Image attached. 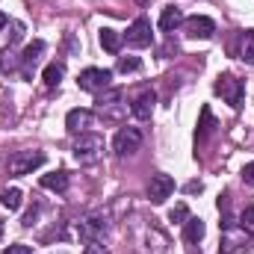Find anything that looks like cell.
Listing matches in <instances>:
<instances>
[{
    "label": "cell",
    "mask_w": 254,
    "mask_h": 254,
    "mask_svg": "<svg viewBox=\"0 0 254 254\" xmlns=\"http://www.w3.org/2000/svg\"><path fill=\"white\" fill-rule=\"evenodd\" d=\"M104 157V139L98 133H80V139L74 142V160L80 166H92Z\"/></svg>",
    "instance_id": "obj_1"
},
{
    "label": "cell",
    "mask_w": 254,
    "mask_h": 254,
    "mask_svg": "<svg viewBox=\"0 0 254 254\" xmlns=\"http://www.w3.org/2000/svg\"><path fill=\"white\" fill-rule=\"evenodd\" d=\"M39 166H45V154L42 151H15L9 157V175H15V178H24V175H30Z\"/></svg>",
    "instance_id": "obj_2"
},
{
    "label": "cell",
    "mask_w": 254,
    "mask_h": 254,
    "mask_svg": "<svg viewBox=\"0 0 254 254\" xmlns=\"http://www.w3.org/2000/svg\"><path fill=\"white\" fill-rule=\"evenodd\" d=\"M110 80H113V71H110V68H86V71H80L77 86H80L83 92L98 95V92L110 89Z\"/></svg>",
    "instance_id": "obj_3"
},
{
    "label": "cell",
    "mask_w": 254,
    "mask_h": 254,
    "mask_svg": "<svg viewBox=\"0 0 254 254\" xmlns=\"http://www.w3.org/2000/svg\"><path fill=\"white\" fill-rule=\"evenodd\" d=\"M216 95H222L234 110H240V107H243L246 86H243V80H237L234 74H219V80H216Z\"/></svg>",
    "instance_id": "obj_4"
},
{
    "label": "cell",
    "mask_w": 254,
    "mask_h": 254,
    "mask_svg": "<svg viewBox=\"0 0 254 254\" xmlns=\"http://www.w3.org/2000/svg\"><path fill=\"white\" fill-rule=\"evenodd\" d=\"M142 148V133H139V127H122L119 133H116V139H113V151L119 154V157H130V154H136Z\"/></svg>",
    "instance_id": "obj_5"
},
{
    "label": "cell",
    "mask_w": 254,
    "mask_h": 254,
    "mask_svg": "<svg viewBox=\"0 0 254 254\" xmlns=\"http://www.w3.org/2000/svg\"><path fill=\"white\" fill-rule=\"evenodd\" d=\"M125 42L130 48H151L154 45V33H151V21L148 18H136L125 33Z\"/></svg>",
    "instance_id": "obj_6"
},
{
    "label": "cell",
    "mask_w": 254,
    "mask_h": 254,
    "mask_svg": "<svg viewBox=\"0 0 254 254\" xmlns=\"http://www.w3.org/2000/svg\"><path fill=\"white\" fill-rule=\"evenodd\" d=\"M184 33H187L190 39H210V36L216 33V21L207 18V15H190V18L184 21Z\"/></svg>",
    "instance_id": "obj_7"
},
{
    "label": "cell",
    "mask_w": 254,
    "mask_h": 254,
    "mask_svg": "<svg viewBox=\"0 0 254 254\" xmlns=\"http://www.w3.org/2000/svg\"><path fill=\"white\" fill-rule=\"evenodd\" d=\"M172 192H175V178L172 175H154L151 178V184H148V198H151V204H163L166 198H172Z\"/></svg>",
    "instance_id": "obj_8"
},
{
    "label": "cell",
    "mask_w": 254,
    "mask_h": 254,
    "mask_svg": "<svg viewBox=\"0 0 254 254\" xmlns=\"http://www.w3.org/2000/svg\"><path fill=\"white\" fill-rule=\"evenodd\" d=\"M107 231H110V225H107L104 216H89V219L80 222V237H83L86 243H98Z\"/></svg>",
    "instance_id": "obj_9"
},
{
    "label": "cell",
    "mask_w": 254,
    "mask_h": 254,
    "mask_svg": "<svg viewBox=\"0 0 254 254\" xmlns=\"http://www.w3.org/2000/svg\"><path fill=\"white\" fill-rule=\"evenodd\" d=\"M95 125V113L92 110H71L68 116H65V127H68V133H89V127Z\"/></svg>",
    "instance_id": "obj_10"
},
{
    "label": "cell",
    "mask_w": 254,
    "mask_h": 254,
    "mask_svg": "<svg viewBox=\"0 0 254 254\" xmlns=\"http://www.w3.org/2000/svg\"><path fill=\"white\" fill-rule=\"evenodd\" d=\"M42 54H45V42H42V39H36V42H30V45L24 48V54H21V74H24V77L33 74V68L42 60Z\"/></svg>",
    "instance_id": "obj_11"
},
{
    "label": "cell",
    "mask_w": 254,
    "mask_h": 254,
    "mask_svg": "<svg viewBox=\"0 0 254 254\" xmlns=\"http://www.w3.org/2000/svg\"><path fill=\"white\" fill-rule=\"evenodd\" d=\"M154 104H157V92H154V89H145V92L133 101L130 113H133L139 122H148V119H151V113H154Z\"/></svg>",
    "instance_id": "obj_12"
},
{
    "label": "cell",
    "mask_w": 254,
    "mask_h": 254,
    "mask_svg": "<svg viewBox=\"0 0 254 254\" xmlns=\"http://www.w3.org/2000/svg\"><path fill=\"white\" fill-rule=\"evenodd\" d=\"M184 21H187V18H184V12H181L178 6H166L163 15H160V30H163V33H175Z\"/></svg>",
    "instance_id": "obj_13"
},
{
    "label": "cell",
    "mask_w": 254,
    "mask_h": 254,
    "mask_svg": "<svg viewBox=\"0 0 254 254\" xmlns=\"http://www.w3.org/2000/svg\"><path fill=\"white\" fill-rule=\"evenodd\" d=\"M98 42H101V48H104L107 54H119V51H122L125 36H122V33H116L113 27H104V30L98 33Z\"/></svg>",
    "instance_id": "obj_14"
},
{
    "label": "cell",
    "mask_w": 254,
    "mask_h": 254,
    "mask_svg": "<svg viewBox=\"0 0 254 254\" xmlns=\"http://www.w3.org/2000/svg\"><path fill=\"white\" fill-rule=\"evenodd\" d=\"M42 187L51 192H65L68 190V172L60 169V172H51V175H42Z\"/></svg>",
    "instance_id": "obj_15"
},
{
    "label": "cell",
    "mask_w": 254,
    "mask_h": 254,
    "mask_svg": "<svg viewBox=\"0 0 254 254\" xmlns=\"http://www.w3.org/2000/svg\"><path fill=\"white\" fill-rule=\"evenodd\" d=\"M65 77V65L63 63H51L45 65V71H42V80H45V86L48 89H54V86H60Z\"/></svg>",
    "instance_id": "obj_16"
},
{
    "label": "cell",
    "mask_w": 254,
    "mask_h": 254,
    "mask_svg": "<svg viewBox=\"0 0 254 254\" xmlns=\"http://www.w3.org/2000/svg\"><path fill=\"white\" fill-rule=\"evenodd\" d=\"M201 237H204V222L190 216V219L184 222V240H187L190 246H195V243H201Z\"/></svg>",
    "instance_id": "obj_17"
},
{
    "label": "cell",
    "mask_w": 254,
    "mask_h": 254,
    "mask_svg": "<svg viewBox=\"0 0 254 254\" xmlns=\"http://www.w3.org/2000/svg\"><path fill=\"white\" fill-rule=\"evenodd\" d=\"M122 101V89H104V92H98V98H95V104H98V110L104 113L107 107H116Z\"/></svg>",
    "instance_id": "obj_18"
},
{
    "label": "cell",
    "mask_w": 254,
    "mask_h": 254,
    "mask_svg": "<svg viewBox=\"0 0 254 254\" xmlns=\"http://www.w3.org/2000/svg\"><path fill=\"white\" fill-rule=\"evenodd\" d=\"M0 201H3V207L6 210H21V204H24V195H21V190H3L0 192Z\"/></svg>",
    "instance_id": "obj_19"
},
{
    "label": "cell",
    "mask_w": 254,
    "mask_h": 254,
    "mask_svg": "<svg viewBox=\"0 0 254 254\" xmlns=\"http://www.w3.org/2000/svg\"><path fill=\"white\" fill-rule=\"evenodd\" d=\"M243 63L254 65V30H246L243 36Z\"/></svg>",
    "instance_id": "obj_20"
},
{
    "label": "cell",
    "mask_w": 254,
    "mask_h": 254,
    "mask_svg": "<svg viewBox=\"0 0 254 254\" xmlns=\"http://www.w3.org/2000/svg\"><path fill=\"white\" fill-rule=\"evenodd\" d=\"M210 130H213V113H210V107H204V110H201V125L195 130V139H204Z\"/></svg>",
    "instance_id": "obj_21"
},
{
    "label": "cell",
    "mask_w": 254,
    "mask_h": 254,
    "mask_svg": "<svg viewBox=\"0 0 254 254\" xmlns=\"http://www.w3.org/2000/svg\"><path fill=\"white\" fill-rule=\"evenodd\" d=\"M240 228H243L249 237H254V204H252V207H246V210L240 213Z\"/></svg>",
    "instance_id": "obj_22"
},
{
    "label": "cell",
    "mask_w": 254,
    "mask_h": 254,
    "mask_svg": "<svg viewBox=\"0 0 254 254\" xmlns=\"http://www.w3.org/2000/svg\"><path fill=\"white\" fill-rule=\"evenodd\" d=\"M18 63H21V57L15 60V51H12V48H3V51H0V68H3V71H15Z\"/></svg>",
    "instance_id": "obj_23"
},
{
    "label": "cell",
    "mask_w": 254,
    "mask_h": 254,
    "mask_svg": "<svg viewBox=\"0 0 254 254\" xmlns=\"http://www.w3.org/2000/svg\"><path fill=\"white\" fill-rule=\"evenodd\" d=\"M139 68H142V60H139V57H122V60H119V71H122V74L139 71Z\"/></svg>",
    "instance_id": "obj_24"
},
{
    "label": "cell",
    "mask_w": 254,
    "mask_h": 254,
    "mask_svg": "<svg viewBox=\"0 0 254 254\" xmlns=\"http://www.w3.org/2000/svg\"><path fill=\"white\" fill-rule=\"evenodd\" d=\"M169 219H172V222H178V225H184V222L190 219L187 204H175V207H172V213H169Z\"/></svg>",
    "instance_id": "obj_25"
},
{
    "label": "cell",
    "mask_w": 254,
    "mask_h": 254,
    "mask_svg": "<svg viewBox=\"0 0 254 254\" xmlns=\"http://www.w3.org/2000/svg\"><path fill=\"white\" fill-rule=\"evenodd\" d=\"M9 45H15V42H21V36H24V24L21 21H9Z\"/></svg>",
    "instance_id": "obj_26"
},
{
    "label": "cell",
    "mask_w": 254,
    "mask_h": 254,
    "mask_svg": "<svg viewBox=\"0 0 254 254\" xmlns=\"http://www.w3.org/2000/svg\"><path fill=\"white\" fill-rule=\"evenodd\" d=\"M83 254H110V252H107V246H101V243H89V246L83 249Z\"/></svg>",
    "instance_id": "obj_27"
},
{
    "label": "cell",
    "mask_w": 254,
    "mask_h": 254,
    "mask_svg": "<svg viewBox=\"0 0 254 254\" xmlns=\"http://www.w3.org/2000/svg\"><path fill=\"white\" fill-rule=\"evenodd\" d=\"M3 254H33V249H30V246H21V243H18V246H9V249H6Z\"/></svg>",
    "instance_id": "obj_28"
},
{
    "label": "cell",
    "mask_w": 254,
    "mask_h": 254,
    "mask_svg": "<svg viewBox=\"0 0 254 254\" xmlns=\"http://www.w3.org/2000/svg\"><path fill=\"white\" fill-rule=\"evenodd\" d=\"M243 181H246L249 187H254V163H249V166L243 169Z\"/></svg>",
    "instance_id": "obj_29"
},
{
    "label": "cell",
    "mask_w": 254,
    "mask_h": 254,
    "mask_svg": "<svg viewBox=\"0 0 254 254\" xmlns=\"http://www.w3.org/2000/svg\"><path fill=\"white\" fill-rule=\"evenodd\" d=\"M3 27H9V18H6V15L0 12V30H3Z\"/></svg>",
    "instance_id": "obj_30"
},
{
    "label": "cell",
    "mask_w": 254,
    "mask_h": 254,
    "mask_svg": "<svg viewBox=\"0 0 254 254\" xmlns=\"http://www.w3.org/2000/svg\"><path fill=\"white\" fill-rule=\"evenodd\" d=\"M0 237H3V222H0Z\"/></svg>",
    "instance_id": "obj_31"
},
{
    "label": "cell",
    "mask_w": 254,
    "mask_h": 254,
    "mask_svg": "<svg viewBox=\"0 0 254 254\" xmlns=\"http://www.w3.org/2000/svg\"><path fill=\"white\" fill-rule=\"evenodd\" d=\"M139 3H148V0H139Z\"/></svg>",
    "instance_id": "obj_32"
}]
</instances>
